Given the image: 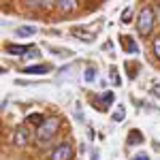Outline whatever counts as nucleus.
Wrapping results in <instances>:
<instances>
[{
	"instance_id": "obj_4",
	"label": "nucleus",
	"mask_w": 160,
	"mask_h": 160,
	"mask_svg": "<svg viewBox=\"0 0 160 160\" xmlns=\"http://www.w3.org/2000/svg\"><path fill=\"white\" fill-rule=\"evenodd\" d=\"M28 143H30V130H28V126L26 124L15 126V130H13V145L15 148H26Z\"/></svg>"
},
{
	"instance_id": "obj_1",
	"label": "nucleus",
	"mask_w": 160,
	"mask_h": 160,
	"mask_svg": "<svg viewBox=\"0 0 160 160\" xmlns=\"http://www.w3.org/2000/svg\"><path fill=\"white\" fill-rule=\"evenodd\" d=\"M154 22H156V15H154V9L152 7H141L139 13H137V32L141 37H149L152 30H154Z\"/></svg>"
},
{
	"instance_id": "obj_11",
	"label": "nucleus",
	"mask_w": 160,
	"mask_h": 160,
	"mask_svg": "<svg viewBox=\"0 0 160 160\" xmlns=\"http://www.w3.org/2000/svg\"><path fill=\"white\" fill-rule=\"evenodd\" d=\"M152 51H154V56L160 60V34L152 38Z\"/></svg>"
},
{
	"instance_id": "obj_16",
	"label": "nucleus",
	"mask_w": 160,
	"mask_h": 160,
	"mask_svg": "<svg viewBox=\"0 0 160 160\" xmlns=\"http://www.w3.org/2000/svg\"><path fill=\"white\" fill-rule=\"evenodd\" d=\"M113 120H115V122H122V120H124V109H122V107L113 113Z\"/></svg>"
},
{
	"instance_id": "obj_6",
	"label": "nucleus",
	"mask_w": 160,
	"mask_h": 160,
	"mask_svg": "<svg viewBox=\"0 0 160 160\" xmlns=\"http://www.w3.org/2000/svg\"><path fill=\"white\" fill-rule=\"evenodd\" d=\"M58 4V9L62 13H68V11H75L77 9V0H60V2H56Z\"/></svg>"
},
{
	"instance_id": "obj_9",
	"label": "nucleus",
	"mask_w": 160,
	"mask_h": 160,
	"mask_svg": "<svg viewBox=\"0 0 160 160\" xmlns=\"http://www.w3.org/2000/svg\"><path fill=\"white\" fill-rule=\"evenodd\" d=\"M122 45L126 51H130V53H137L139 51V47H137V43L132 41V37H122Z\"/></svg>"
},
{
	"instance_id": "obj_15",
	"label": "nucleus",
	"mask_w": 160,
	"mask_h": 160,
	"mask_svg": "<svg viewBox=\"0 0 160 160\" xmlns=\"http://www.w3.org/2000/svg\"><path fill=\"white\" fill-rule=\"evenodd\" d=\"M130 15H132L130 7H128V9H124V13H122V22H124V24H128V22H130Z\"/></svg>"
},
{
	"instance_id": "obj_13",
	"label": "nucleus",
	"mask_w": 160,
	"mask_h": 160,
	"mask_svg": "<svg viewBox=\"0 0 160 160\" xmlns=\"http://www.w3.org/2000/svg\"><path fill=\"white\" fill-rule=\"evenodd\" d=\"M83 79H86L88 83H92V81L96 79V68H92V66H90V68H86V75H83Z\"/></svg>"
},
{
	"instance_id": "obj_12",
	"label": "nucleus",
	"mask_w": 160,
	"mask_h": 160,
	"mask_svg": "<svg viewBox=\"0 0 160 160\" xmlns=\"http://www.w3.org/2000/svg\"><path fill=\"white\" fill-rule=\"evenodd\" d=\"M28 122H32V124H37V126H41V124L45 122V118H43L41 113H30V115H28Z\"/></svg>"
},
{
	"instance_id": "obj_2",
	"label": "nucleus",
	"mask_w": 160,
	"mask_h": 160,
	"mask_svg": "<svg viewBox=\"0 0 160 160\" xmlns=\"http://www.w3.org/2000/svg\"><path fill=\"white\" fill-rule=\"evenodd\" d=\"M58 130H60V118H47L37 128V141L41 145H45V143H49L51 139L56 137Z\"/></svg>"
},
{
	"instance_id": "obj_8",
	"label": "nucleus",
	"mask_w": 160,
	"mask_h": 160,
	"mask_svg": "<svg viewBox=\"0 0 160 160\" xmlns=\"http://www.w3.org/2000/svg\"><path fill=\"white\" fill-rule=\"evenodd\" d=\"M24 73H28V75H43V73H47V66H45V64H32V66H26Z\"/></svg>"
},
{
	"instance_id": "obj_5",
	"label": "nucleus",
	"mask_w": 160,
	"mask_h": 160,
	"mask_svg": "<svg viewBox=\"0 0 160 160\" xmlns=\"http://www.w3.org/2000/svg\"><path fill=\"white\" fill-rule=\"evenodd\" d=\"M28 49H30L28 45H15V43H9V45H7V51H9L11 56H26Z\"/></svg>"
},
{
	"instance_id": "obj_10",
	"label": "nucleus",
	"mask_w": 160,
	"mask_h": 160,
	"mask_svg": "<svg viewBox=\"0 0 160 160\" xmlns=\"http://www.w3.org/2000/svg\"><path fill=\"white\" fill-rule=\"evenodd\" d=\"M34 32H37V28H34V26H19V28L15 30V34H17V37H32Z\"/></svg>"
},
{
	"instance_id": "obj_14",
	"label": "nucleus",
	"mask_w": 160,
	"mask_h": 160,
	"mask_svg": "<svg viewBox=\"0 0 160 160\" xmlns=\"http://www.w3.org/2000/svg\"><path fill=\"white\" fill-rule=\"evenodd\" d=\"M113 98H115V94H113V92H105V94H100V100H102V102H107V105L113 102Z\"/></svg>"
},
{
	"instance_id": "obj_18",
	"label": "nucleus",
	"mask_w": 160,
	"mask_h": 160,
	"mask_svg": "<svg viewBox=\"0 0 160 160\" xmlns=\"http://www.w3.org/2000/svg\"><path fill=\"white\" fill-rule=\"evenodd\" d=\"M130 160H152V158H149L148 154H137V156H132Z\"/></svg>"
},
{
	"instance_id": "obj_3",
	"label": "nucleus",
	"mask_w": 160,
	"mask_h": 160,
	"mask_svg": "<svg viewBox=\"0 0 160 160\" xmlns=\"http://www.w3.org/2000/svg\"><path fill=\"white\" fill-rule=\"evenodd\" d=\"M75 154V149L71 143H60L49 152V160H71Z\"/></svg>"
},
{
	"instance_id": "obj_19",
	"label": "nucleus",
	"mask_w": 160,
	"mask_h": 160,
	"mask_svg": "<svg viewBox=\"0 0 160 160\" xmlns=\"http://www.w3.org/2000/svg\"><path fill=\"white\" fill-rule=\"evenodd\" d=\"M92 160H98V152H96V149L92 152Z\"/></svg>"
},
{
	"instance_id": "obj_7",
	"label": "nucleus",
	"mask_w": 160,
	"mask_h": 160,
	"mask_svg": "<svg viewBox=\"0 0 160 160\" xmlns=\"http://www.w3.org/2000/svg\"><path fill=\"white\" fill-rule=\"evenodd\" d=\"M141 141H143V135H141L139 130H135V128H132V130L128 132V137H126V143H128V145H139Z\"/></svg>"
},
{
	"instance_id": "obj_17",
	"label": "nucleus",
	"mask_w": 160,
	"mask_h": 160,
	"mask_svg": "<svg viewBox=\"0 0 160 160\" xmlns=\"http://www.w3.org/2000/svg\"><path fill=\"white\" fill-rule=\"evenodd\" d=\"M152 94L160 98V83H154V86H152Z\"/></svg>"
}]
</instances>
